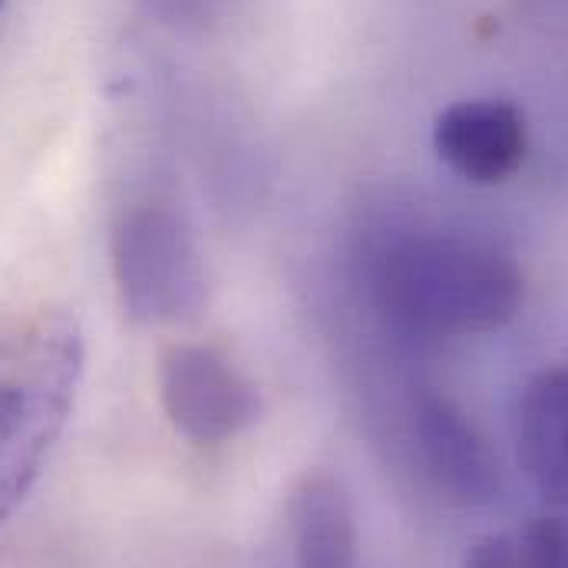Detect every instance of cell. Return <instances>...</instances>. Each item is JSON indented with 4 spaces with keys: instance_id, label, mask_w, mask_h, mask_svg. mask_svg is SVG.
Masks as SVG:
<instances>
[{
    "instance_id": "obj_1",
    "label": "cell",
    "mask_w": 568,
    "mask_h": 568,
    "mask_svg": "<svg viewBox=\"0 0 568 568\" xmlns=\"http://www.w3.org/2000/svg\"><path fill=\"white\" fill-rule=\"evenodd\" d=\"M87 371L80 321L40 307L0 331V523L37 486Z\"/></svg>"
},
{
    "instance_id": "obj_2",
    "label": "cell",
    "mask_w": 568,
    "mask_h": 568,
    "mask_svg": "<svg viewBox=\"0 0 568 568\" xmlns=\"http://www.w3.org/2000/svg\"><path fill=\"white\" fill-rule=\"evenodd\" d=\"M519 265L463 235H410L377 265V301L394 324L426 337L489 334L519 314Z\"/></svg>"
},
{
    "instance_id": "obj_3",
    "label": "cell",
    "mask_w": 568,
    "mask_h": 568,
    "mask_svg": "<svg viewBox=\"0 0 568 568\" xmlns=\"http://www.w3.org/2000/svg\"><path fill=\"white\" fill-rule=\"evenodd\" d=\"M113 278L126 314L140 324H179L205 304V262L195 232L169 202L130 205L113 229Z\"/></svg>"
},
{
    "instance_id": "obj_4",
    "label": "cell",
    "mask_w": 568,
    "mask_h": 568,
    "mask_svg": "<svg viewBox=\"0 0 568 568\" xmlns=\"http://www.w3.org/2000/svg\"><path fill=\"white\" fill-rule=\"evenodd\" d=\"M159 400L185 439L219 446L245 433L262 414L255 384L215 347L169 344L159 354Z\"/></svg>"
},
{
    "instance_id": "obj_5",
    "label": "cell",
    "mask_w": 568,
    "mask_h": 568,
    "mask_svg": "<svg viewBox=\"0 0 568 568\" xmlns=\"http://www.w3.org/2000/svg\"><path fill=\"white\" fill-rule=\"evenodd\" d=\"M433 149L463 182L496 185L523 165L529 126L509 100H459L436 116Z\"/></svg>"
},
{
    "instance_id": "obj_6",
    "label": "cell",
    "mask_w": 568,
    "mask_h": 568,
    "mask_svg": "<svg viewBox=\"0 0 568 568\" xmlns=\"http://www.w3.org/2000/svg\"><path fill=\"white\" fill-rule=\"evenodd\" d=\"M417 449L429 479L459 506H489L499 496V463L476 424L443 394H420L414 407Z\"/></svg>"
},
{
    "instance_id": "obj_7",
    "label": "cell",
    "mask_w": 568,
    "mask_h": 568,
    "mask_svg": "<svg viewBox=\"0 0 568 568\" xmlns=\"http://www.w3.org/2000/svg\"><path fill=\"white\" fill-rule=\"evenodd\" d=\"M516 456L536 493L568 509V367L536 374L516 404Z\"/></svg>"
},
{
    "instance_id": "obj_8",
    "label": "cell",
    "mask_w": 568,
    "mask_h": 568,
    "mask_svg": "<svg viewBox=\"0 0 568 568\" xmlns=\"http://www.w3.org/2000/svg\"><path fill=\"white\" fill-rule=\"evenodd\" d=\"M294 568H357V523L341 479L307 469L287 496Z\"/></svg>"
},
{
    "instance_id": "obj_9",
    "label": "cell",
    "mask_w": 568,
    "mask_h": 568,
    "mask_svg": "<svg viewBox=\"0 0 568 568\" xmlns=\"http://www.w3.org/2000/svg\"><path fill=\"white\" fill-rule=\"evenodd\" d=\"M463 568H526L516 532H489L476 539L463 559Z\"/></svg>"
},
{
    "instance_id": "obj_10",
    "label": "cell",
    "mask_w": 568,
    "mask_h": 568,
    "mask_svg": "<svg viewBox=\"0 0 568 568\" xmlns=\"http://www.w3.org/2000/svg\"><path fill=\"white\" fill-rule=\"evenodd\" d=\"M232 7V0H155V10L179 27H202L215 17H222Z\"/></svg>"
},
{
    "instance_id": "obj_11",
    "label": "cell",
    "mask_w": 568,
    "mask_h": 568,
    "mask_svg": "<svg viewBox=\"0 0 568 568\" xmlns=\"http://www.w3.org/2000/svg\"><path fill=\"white\" fill-rule=\"evenodd\" d=\"M3 7H7V0H0V13H3Z\"/></svg>"
}]
</instances>
